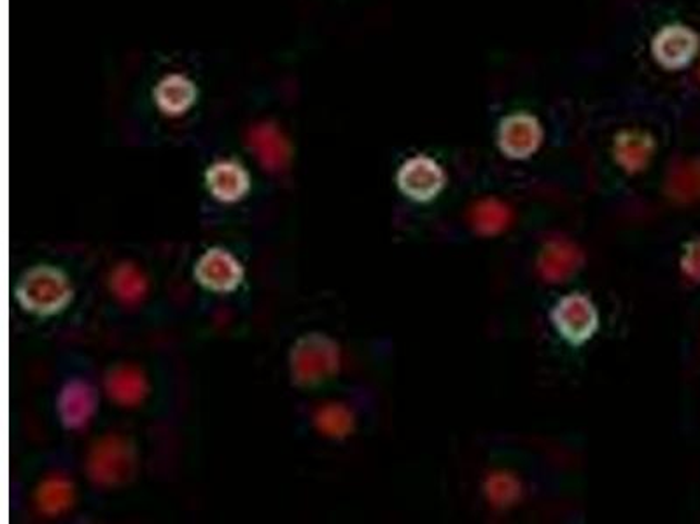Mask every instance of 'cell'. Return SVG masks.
Returning a JSON list of instances; mask_svg holds the SVG:
<instances>
[{
  "instance_id": "obj_10",
  "label": "cell",
  "mask_w": 700,
  "mask_h": 524,
  "mask_svg": "<svg viewBox=\"0 0 700 524\" xmlns=\"http://www.w3.org/2000/svg\"><path fill=\"white\" fill-rule=\"evenodd\" d=\"M248 147L266 172H282L291 161V144L275 124H254L248 132Z\"/></svg>"
},
{
  "instance_id": "obj_21",
  "label": "cell",
  "mask_w": 700,
  "mask_h": 524,
  "mask_svg": "<svg viewBox=\"0 0 700 524\" xmlns=\"http://www.w3.org/2000/svg\"><path fill=\"white\" fill-rule=\"evenodd\" d=\"M522 493V480L511 472L496 471L485 479V497L494 509H508V507L517 505Z\"/></svg>"
},
{
  "instance_id": "obj_12",
  "label": "cell",
  "mask_w": 700,
  "mask_h": 524,
  "mask_svg": "<svg viewBox=\"0 0 700 524\" xmlns=\"http://www.w3.org/2000/svg\"><path fill=\"white\" fill-rule=\"evenodd\" d=\"M98 397L95 388L83 379H72L58 397V414L67 428L80 430L89 424L97 410Z\"/></svg>"
},
{
  "instance_id": "obj_11",
  "label": "cell",
  "mask_w": 700,
  "mask_h": 524,
  "mask_svg": "<svg viewBox=\"0 0 700 524\" xmlns=\"http://www.w3.org/2000/svg\"><path fill=\"white\" fill-rule=\"evenodd\" d=\"M655 150V138L639 129L621 130L613 144L616 164L630 175L644 172L652 164Z\"/></svg>"
},
{
  "instance_id": "obj_3",
  "label": "cell",
  "mask_w": 700,
  "mask_h": 524,
  "mask_svg": "<svg viewBox=\"0 0 700 524\" xmlns=\"http://www.w3.org/2000/svg\"><path fill=\"white\" fill-rule=\"evenodd\" d=\"M137 468V453L129 439L109 434L95 442L89 451L86 472L95 485L102 488L124 485Z\"/></svg>"
},
{
  "instance_id": "obj_5",
  "label": "cell",
  "mask_w": 700,
  "mask_h": 524,
  "mask_svg": "<svg viewBox=\"0 0 700 524\" xmlns=\"http://www.w3.org/2000/svg\"><path fill=\"white\" fill-rule=\"evenodd\" d=\"M398 187L413 202H431L444 191L447 175L438 161L430 156H415L401 164L398 172Z\"/></svg>"
},
{
  "instance_id": "obj_7",
  "label": "cell",
  "mask_w": 700,
  "mask_h": 524,
  "mask_svg": "<svg viewBox=\"0 0 700 524\" xmlns=\"http://www.w3.org/2000/svg\"><path fill=\"white\" fill-rule=\"evenodd\" d=\"M586 265V254L566 236H554L541 248L536 260L538 275L546 283L568 282Z\"/></svg>"
},
{
  "instance_id": "obj_1",
  "label": "cell",
  "mask_w": 700,
  "mask_h": 524,
  "mask_svg": "<svg viewBox=\"0 0 700 524\" xmlns=\"http://www.w3.org/2000/svg\"><path fill=\"white\" fill-rule=\"evenodd\" d=\"M289 366L293 383L298 387L323 383L340 369V346L321 332L302 336L291 350Z\"/></svg>"
},
{
  "instance_id": "obj_13",
  "label": "cell",
  "mask_w": 700,
  "mask_h": 524,
  "mask_svg": "<svg viewBox=\"0 0 700 524\" xmlns=\"http://www.w3.org/2000/svg\"><path fill=\"white\" fill-rule=\"evenodd\" d=\"M208 191L222 203H236L251 190V176L242 164L236 161H218L208 168L205 175Z\"/></svg>"
},
{
  "instance_id": "obj_6",
  "label": "cell",
  "mask_w": 700,
  "mask_h": 524,
  "mask_svg": "<svg viewBox=\"0 0 700 524\" xmlns=\"http://www.w3.org/2000/svg\"><path fill=\"white\" fill-rule=\"evenodd\" d=\"M699 48V34L681 23L665 25L656 32L652 40L653 58L669 71H678L693 62Z\"/></svg>"
},
{
  "instance_id": "obj_20",
  "label": "cell",
  "mask_w": 700,
  "mask_h": 524,
  "mask_svg": "<svg viewBox=\"0 0 700 524\" xmlns=\"http://www.w3.org/2000/svg\"><path fill=\"white\" fill-rule=\"evenodd\" d=\"M314 424L323 436L343 439L354 430V413L340 402L321 405L314 416Z\"/></svg>"
},
{
  "instance_id": "obj_8",
  "label": "cell",
  "mask_w": 700,
  "mask_h": 524,
  "mask_svg": "<svg viewBox=\"0 0 700 524\" xmlns=\"http://www.w3.org/2000/svg\"><path fill=\"white\" fill-rule=\"evenodd\" d=\"M543 126L536 115L514 112L506 115L497 130L499 149L511 159H528L541 147Z\"/></svg>"
},
{
  "instance_id": "obj_19",
  "label": "cell",
  "mask_w": 700,
  "mask_h": 524,
  "mask_svg": "<svg viewBox=\"0 0 700 524\" xmlns=\"http://www.w3.org/2000/svg\"><path fill=\"white\" fill-rule=\"evenodd\" d=\"M37 507L40 512L57 515L71 509L74 502V486L65 476H51L37 489Z\"/></svg>"
},
{
  "instance_id": "obj_14",
  "label": "cell",
  "mask_w": 700,
  "mask_h": 524,
  "mask_svg": "<svg viewBox=\"0 0 700 524\" xmlns=\"http://www.w3.org/2000/svg\"><path fill=\"white\" fill-rule=\"evenodd\" d=\"M106 392L116 404L123 405V407H133V405H138L146 399L147 392H149V385H147L143 370L124 364V366L114 367L107 375Z\"/></svg>"
},
{
  "instance_id": "obj_15",
  "label": "cell",
  "mask_w": 700,
  "mask_h": 524,
  "mask_svg": "<svg viewBox=\"0 0 700 524\" xmlns=\"http://www.w3.org/2000/svg\"><path fill=\"white\" fill-rule=\"evenodd\" d=\"M665 194L678 205L700 203V158L678 159L669 168Z\"/></svg>"
},
{
  "instance_id": "obj_2",
  "label": "cell",
  "mask_w": 700,
  "mask_h": 524,
  "mask_svg": "<svg viewBox=\"0 0 700 524\" xmlns=\"http://www.w3.org/2000/svg\"><path fill=\"white\" fill-rule=\"evenodd\" d=\"M74 297L69 278L51 266H36L20 278L16 300L23 308L36 315H55L62 312Z\"/></svg>"
},
{
  "instance_id": "obj_17",
  "label": "cell",
  "mask_w": 700,
  "mask_h": 524,
  "mask_svg": "<svg viewBox=\"0 0 700 524\" xmlns=\"http://www.w3.org/2000/svg\"><path fill=\"white\" fill-rule=\"evenodd\" d=\"M196 100L195 84L188 80L186 75H165L160 83L156 84L155 101L160 111L169 115H181L190 109Z\"/></svg>"
},
{
  "instance_id": "obj_16",
  "label": "cell",
  "mask_w": 700,
  "mask_h": 524,
  "mask_svg": "<svg viewBox=\"0 0 700 524\" xmlns=\"http://www.w3.org/2000/svg\"><path fill=\"white\" fill-rule=\"evenodd\" d=\"M514 222V210L499 198L479 199L470 210V226L474 233L485 239L505 233Z\"/></svg>"
},
{
  "instance_id": "obj_9",
  "label": "cell",
  "mask_w": 700,
  "mask_h": 524,
  "mask_svg": "<svg viewBox=\"0 0 700 524\" xmlns=\"http://www.w3.org/2000/svg\"><path fill=\"white\" fill-rule=\"evenodd\" d=\"M195 277L208 291L231 292L244 280V268L225 248H210L200 257Z\"/></svg>"
},
{
  "instance_id": "obj_22",
  "label": "cell",
  "mask_w": 700,
  "mask_h": 524,
  "mask_svg": "<svg viewBox=\"0 0 700 524\" xmlns=\"http://www.w3.org/2000/svg\"><path fill=\"white\" fill-rule=\"evenodd\" d=\"M679 265H681V271L688 280L700 283V239L688 243Z\"/></svg>"
},
{
  "instance_id": "obj_18",
  "label": "cell",
  "mask_w": 700,
  "mask_h": 524,
  "mask_svg": "<svg viewBox=\"0 0 700 524\" xmlns=\"http://www.w3.org/2000/svg\"><path fill=\"white\" fill-rule=\"evenodd\" d=\"M112 292L123 304L135 306L143 303L147 294V278L132 263H123L112 271Z\"/></svg>"
},
{
  "instance_id": "obj_23",
  "label": "cell",
  "mask_w": 700,
  "mask_h": 524,
  "mask_svg": "<svg viewBox=\"0 0 700 524\" xmlns=\"http://www.w3.org/2000/svg\"><path fill=\"white\" fill-rule=\"evenodd\" d=\"M697 75H699V80H700V65H699V71H697Z\"/></svg>"
},
{
  "instance_id": "obj_4",
  "label": "cell",
  "mask_w": 700,
  "mask_h": 524,
  "mask_svg": "<svg viewBox=\"0 0 700 524\" xmlns=\"http://www.w3.org/2000/svg\"><path fill=\"white\" fill-rule=\"evenodd\" d=\"M552 322L564 340L571 344H583L598 332V308L589 295L572 292L555 304Z\"/></svg>"
}]
</instances>
